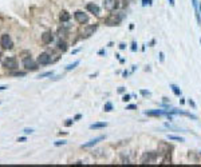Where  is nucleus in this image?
Returning <instances> with one entry per match:
<instances>
[{"instance_id":"nucleus-29","label":"nucleus","mask_w":201,"mask_h":167,"mask_svg":"<svg viewBox=\"0 0 201 167\" xmlns=\"http://www.w3.org/2000/svg\"><path fill=\"white\" fill-rule=\"evenodd\" d=\"M119 48H121V50H125V48H126V45L123 44V43H121V44H119Z\"/></svg>"},{"instance_id":"nucleus-19","label":"nucleus","mask_w":201,"mask_h":167,"mask_svg":"<svg viewBox=\"0 0 201 167\" xmlns=\"http://www.w3.org/2000/svg\"><path fill=\"white\" fill-rule=\"evenodd\" d=\"M152 1H153V0H142V5L143 7H146V5H152Z\"/></svg>"},{"instance_id":"nucleus-28","label":"nucleus","mask_w":201,"mask_h":167,"mask_svg":"<svg viewBox=\"0 0 201 167\" xmlns=\"http://www.w3.org/2000/svg\"><path fill=\"white\" fill-rule=\"evenodd\" d=\"M134 108H137V106H134V104L128 106V110H134Z\"/></svg>"},{"instance_id":"nucleus-33","label":"nucleus","mask_w":201,"mask_h":167,"mask_svg":"<svg viewBox=\"0 0 201 167\" xmlns=\"http://www.w3.org/2000/svg\"><path fill=\"white\" fill-rule=\"evenodd\" d=\"M18 140H19V142H24V140H26V138H19Z\"/></svg>"},{"instance_id":"nucleus-31","label":"nucleus","mask_w":201,"mask_h":167,"mask_svg":"<svg viewBox=\"0 0 201 167\" xmlns=\"http://www.w3.org/2000/svg\"><path fill=\"white\" fill-rule=\"evenodd\" d=\"M4 90H7V87H5V86H2V87H0V91H4Z\"/></svg>"},{"instance_id":"nucleus-27","label":"nucleus","mask_w":201,"mask_h":167,"mask_svg":"<svg viewBox=\"0 0 201 167\" xmlns=\"http://www.w3.org/2000/svg\"><path fill=\"white\" fill-rule=\"evenodd\" d=\"M12 75H16V76H24V72H15V74H12Z\"/></svg>"},{"instance_id":"nucleus-7","label":"nucleus","mask_w":201,"mask_h":167,"mask_svg":"<svg viewBox=\"0 0 201 167\" xmlns=\"http://www.w3.org/2000/svg\"><path fill=\"white\" fill-rule=\"evenodd\" d=\"M97 31V24H91V25H87V27L83 30V37H90L91 35H94V32Z\"/></svg>"},{"instance_id":"nucleus-20","label":"nucleus","mask_w":201,"mask_h":167,"mask_svg":"<svg viewBox=\"0 0 201 167\" xmlns=\"http://www.w3.org/2000/svg\"><path fill=\"white\" fill-rule=\"evenodd\" d=\"M66 143H67L66 140H56L54 145H55V146H60V145H62V146H63V145H66Z\"/></svg>"},{"instance_id":"nucleus-2","label":"nucleus","mask_w":201,"mask_h":167,"mask_svg":"<svg viewBox=\"0 0 201 167\" xmlns=\"http://www.w3.org/2000/svg\"><path fill=\"white\" fill-rule=\"evenodd\" d=\"M3 67L7 68V70H15V68H18V60H16V57H14V56L7 57L3 62Z\"/></svg>"},{"instance_id":"nucleus-25","label":"nucleus","mask_w":201,"mask_h":167,"mask_svg":"<svg viewBox=\"0 0 201 167\" xmlns=\"http://www.w3.org/2000/svg\"><path fill=\"white\" fill-rule=\"evenodd\" d=\"M131 51H134V52L137 51V43H136V42H133V47H131Z\"/></svg>"},{"instance_id":"nucleus-18","label":"nucleus","mask_w":201,"mask_h":167,"mask_svg":"<svg viewBox=\"0 0 201 167\" xmlns=\"http://www.w3.org/2000/svg\"><path fill=\"white\" fill-rule=\"evenodd\" d=\"M103 110H105L106 112L111 111V110H113V104H111V103H110V102H107V103H106V104H105V106H103Z\"/></svg>"},{"instance_id":"nucleus-1","label":"nucleus","mask_w":201,"mask_h":167,"mask_svg":"<svg viewBox=\"0 0 201 167\" xmlns=\"http://www.w3.org/2000/svg\"><path fill=\"white\" fill-rule=\"evenodd\" d=\"M0 45H2L3 48H5V50L12 48L14 43H12V39H11V36L8 35V34H3L2 35V37H0Z\"/></svg>"},{"instance_id":"nucleus-24","label":"nucleus","mask_w":201,"mask_h":167,"mask_svg":"<svg viewBox=\"0 0 201 167\" xmlns=\"http://www.w3.org/2000/svg\"><path fill=\"white\" fill-rule=\"evenodd\" d=\"M31 132H34L32 128H24V134H31Z\"/></svg>"},{"instance_id":"nucleus-16","label":"nucleus","mask_w":201,"mask_h":167,"mask_svg":"<svg viewBox=\"0 0 201 167\" xmlns=\"http://www.w3.org/2000/svg\"><path fill=\"white\" fill-rule=\"evenodd\" d=\"M168 138L170 140H178V142H185V139L181 136H176V135H168Z\"/></svg>"},{"instance_id":"nucleus-37","label":"nucleus","mask_w":201,"mask_h":167,"mask_svg":"<svg viewBox=\"0 0 201 167\" xmlns=\"http://www.w3.org/2000/svg\"><path fill=\"white\" fill-rule=\"evenodd\" d=\"M200 43H201V39H200Z\"/></svg>"},{"instance_id":"nucleus-6","label":"nucleus","mask_w":201,"mask_h":167,"mask_svg":"<svg viewBox=\"0 0 201 167\" xmlns=\"http://www.w3.org/2000/svg\"><path fill=\"white\" fill-rule=\"evenodd\" d=\"M117 0H103V8L106 11H113L117 8Z\"/></svg>"},{"instance_id":"nucleus-14","label":"nucleus","mask_w":201,"mask_h":167,"mask_svg":"<svg viewBox=\"0 0 201 167\" xmlns=\"http://www.w3.org/2000/svg\"><path fill=\"white\" fill-rule=\"evenodd\" d=\"M60 20H62V22H68V20H70V13L66 12V11H62V13H60Z\"/></svg>"},{"instance_id":"nucleus-10","label":"nucleus","mask_w":201,"mask_h":167,"mask_svg":"<svg viewBox=\"0 0 201 167\" xmlns=\"http://www.w3.org/2000/svg\"><path fill=\"white\" fill-rule=\"evenodd\" d=\"M105 139V135H100V136H98V138H94V139H91L90 142H87V143H85L83 145V147L85 148H88V147H93V146H95L98 142H100V140H103Z\"/></svg>"},{"instance_id":"nucleus-8","label":"nucleus","mask_w":201,"mask_h":167,"mask_svg":"<svg viewBox=\"0 0 201 167\" xmlns=\"http://www.w3.org/2000/svg\"><path fill=\"white\" fill-rule=\"evenodd\" d=\"M86 10H87L88 12L94 13V15H99V13H100V8L95 4V3H87V5H86Z\"/></svg>"},{"instance_id":"nucleus-36","label":"nucleus","mask_w":201,"mask_h":167,"mask_svg":"<svg viewBox=\"0 0 201 167\" xmlns=\"http://www.w3.org/2000/svg\"><path fill=\"white\" fill-rule=\"evenodd\" d=\"M200 12H201V4H200Z\"/></svg>"},{"instance_id":"nucleus-17","label":"nucleus","mask_w":201,"mask_h":167,"mask_svg":"<svg viewBox=\"0 0 201 167\" xmlns=\"http://www.w3.org/2000/svg\"><path fill=\"white\" fill-rule=\"evenodd\" d=\"M79 63H80V62H79V60H76V62H74V63H73V64H68V66H67V67H66V71H71V70H73V68H75V67H76V66H78V64H79Z\"/></svg>"},{"instance_id":"nucleus-13","label":"nucleus","mask_w":201,"mask_h":167,"mask_svg":"<svg viewBox=\"0 0 201 167\" xmlns=\"http://www.w3.org/2000/svg\"><path fill=\"white\" fill-rule=\"evenodd\" d=\"M58 50H60L62 52H64V51L67 50V43H66L64 40H59L58 42Z\"/></svg>"},{"instance_id":"nucleus-26","label":"nucleus","mask_w":201,"mask_h":167,"mask_svg":"<svg viewBox=\"0 0 201 167\" xmlns=\"http://www.w3.org/2000/svg\"><path fill=\"white\" fill-rule=\"evenodd\" d=\"M188 103H189V104L192 106V107H196V103H194V102H193V100H192V99H189V100H188Z\"/></svg>"},{"instance_id":"nucleus-11","label":"nucleus","mask_w":201,"mask_h":167,"mask_svg":"<svg viewBox=\"0 0 201 167\" xmlns=\"http://www.w3.org/2000/svg\"><path fill=\"white\" fill-rule=\"evenodd\" d=\"M156 157H157L156 154H152V152H148V154H145V155L142 157V160H141V162L143 163L146 159H148V162H153V160L156 159Z\"/></svg>"},{"instance_id":"nucleus-5","label":"nucleus","mask_w":201,"mask_h":167,"mask_svg":"<svg viewBox=\"0 0 201 167\" xmlns=\"http://www.w3.org/2000/svg\"><path fill=\"white\" fill-rule=\"evenodd\" d=\"M74 18L78 23H87L88 22V15L85 12H82V11H76L75 13H74Z\"/></svg>"},{"instance_id":"nucleus-34","label":"nucleus","mask_w":201,"mask_h":167,"mask_svg":"<svg viewBox=\"0 0 201 167\" xmlns=\"http://www.w3.org/2000/svg\"><path fill=\"white\" fill-rule=\"evenodd\" d=\"M169 1H170V4H172V5H174V0H169Z\"/></svg>"},{"instance_id":"nucleus-9","label":"nucleus","mask_w":201,"mask_h":167,"mask_svg":"<svg viewBox=\"0 0 201 167\" xmlns=\"http://www.w3.org/2000/svg\"><path fill=\"white\" fill-rule=\"evenodd\" d=\"M52 40H54V36H52V34H51L50 31H46V32H43L42 42L44 43V44H50V43H52Z\"/></svg>"},{"instance_id":"nucleus-3","label":"nucleus","mask_w":201,"mask_h":167,"mask_svg":"<svg viewBox=\"0 0 201 167\" xmlns=\"http://www.w3.org/2000/svg\"><path fill=\"white\" fill-rule=\"evenodd\" d=\"M23 66H24V68L27 71H35L36 68H38V64H36V62L32 57H26V59L23 60Z\"/></svg>"},{"instance_id":"nucleus-35","label":"nucleus","mask_w":201,"mask_h":167,"mask_svg":"<svg viewBox=\"0 0 201 167\" xmlns=\"http://www.w3.org/2000/svg\"><path fill=\"white\" fill-rule=\"evenodd\" d=\"M0 60H2V54H0Z\"/></svg>"},{"instance_id":"nucleus-15","label":"nucleus","mask_w":201,"mask_h":167,"mask_svg":"<svg viewBox=\"0 0 201 167\" xmlns=\"http://www.w3.org/2000/svg\"><path fill=\"white\" fill-rule=\"evenodd\" d=\"M170 88H172V91L174 92V95H177V96H181V94H182V92H181V90H180L178 87H177L176 84H170Z\"/></svg>"},{"instance_id":"nucleus-23","label":"nucleus","mask_w":201,"mask_h":167,"mask_svg":"<svg viewBox=\"0 0 201 167\" xmlns=\"http://www.w3.org/2000/svg\"><path fill=\"white\" fill-rule=\"evenodd\" d=\"M52 75V72H44V74H40L38 78H46V76H51Z\"/></svg>"},{"instance_id":"nucleus-21","label":"nucleus","mask_w":201,"mask_h":167,"mask_svg":"<svg viewBox=\"0 0 201 167\" xmlns=\"http://www.w3.org/2000/svg\"><path fill=\"white\" fill-rule=\"evenodd\" d=\"M141 94L143 96H150V91H146V90H141Z\"/></svg>"},{"instance_id":"nucleus-12","label":"nucleus","mask_w":201,"mask_h":167,"mask_svg":"<svg viewBox=\"0 0 201 167\" xmlns=\"http://www.w3.org/2000/svg\"><path fill=\"white\" fill-rule=\"evenodd\" d=\"M107 127V123L106 122H100V123H94V125H90L91 130H95V128H105Z\"/></svg>"},{"instance_id":"nucleus-22","label":"nucleus","mask_w":201,"mask_h":167,"mask_svg":"<svg viewBox=\"0 0 201 167\" xmlns=\"http://www.w3.org/2000/svg\"><path fill=\"white\" fill-rule=\"evenodd\" d=\"M122 100H123V102H129V100H130V95H129V94H126V95H123V98H122Z\"/></svg>"},{"instance_id":"nucleus-4","label":"nucleus","mask_w":201,"mask_h":167,"mask_svg":"<svg viewBox=\"0 0 201 167\" xmlns=\"http://www.w3.org/2000/svg\"><path fill=\"white\" fill-rule=\"evenodd\" d=\"M51 62H52V57H51V55L47 54V52H42L38 56V63L40 66H47V64H50Z\"/></svg>"},{"instance_id":"nucleus-32","label":"nucleus","mask_w":201,"mask_h":167,"mask_svg":"<svg viewBox=\"0 0 201 167\" xmlns=\"http://www.w3.org/2000/svg\"><path fill=\"white\" fill-rule=\"evenodd\" d=\"M71 123H73V122H71V120L68 119V122H66V126H71Z\"/></svg>"},{"instance_id":"nucleus-30","label":"nucleus","mask_w":201,"mask_h":167,"mask_svg":"<svg viewBox=\"0 0 201 167\" xmlns=\"http://www.w3.org/2000/svg\"><path fill=\"white\" fill-rule=\"evenodd\" d=\"M123 91H125V88H123V87H119L118 88V92H123Z\"/></svg>"}]
</instances>
